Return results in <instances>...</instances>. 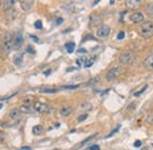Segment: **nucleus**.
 Returning <instances> with one entry per match:
<instances>
[{
  "mask_svg": "<svg viewBox=\"0 0 153 150\" xmlns=\"http://www.w3.org/2000/svg\"><path fill=\"white\" fill-rule=\"evenodd\" d=\"M120 74H121V69L118 68V66H114V68L110 69L108 72L106 74V79H107V80H113V79L117 78Z\"/></svg>",
  "mask_w": 153,
  "mask_h": 150,
  "instance_id": "nucleus-5",
  "label": "nucleus"
},
{
  "mask_svg": "<svg viewBox=\"0 0 153 150\" xmlns=\"http://www.w3.org/2000/svg\"><path fill=\"white\" fill-rule=\"evenodd\" d=\"M96 136H97V135H96V134H94V135H92V136H90V137H87V138H86L85 141H82V142L80 143V146H84L85 143H87V142H90V141H92V140H93V138H94Z\"/></svg>",
  "mask_w": 153,
  "mask_h": 150,
  "instance_id": "nucleus-25",
  "label": "nucleus"
},
{
  "mask_svg": "<svg viewBox=\"0 0 153 150\" xmlns=\"http://www.w3.org/2000/svg\"><path fill=\"white\" fill-rule=\"evenodd\" d=\"M32 110H34V109H33L31 105H25V104H22L19 108V111L22 113H28V112H31Z\"/></svg>",
  "mask_w": 153,
  "mask_h": 150,
  "instance_id": "nucleus-18",
  "label": "nucleus"
},
{
  "mask_svg": "<svg viewBox=\"0 0 153 150\" xmlns=\"http://www.w3.org/2000/svg\"><path fill=\"white\" fill-rule=\"evenodd\" d=\"M14 4H16V1H13V0H6V1L2 2V8L5 11H10V10L13 8Z\"/></svg>",
  "mask_w": 153,
  "mask_h": 150,
  "instance_id": "nucleus-12",
  "label": "nucleus"
},
{
  "mask_svg": "<svg viewBox=\"0 0 153 150\" xmlns=\"http://www.w3.org/2000/svg\"><path fill=\"white\" fill-rule=\"evenodd\" d=\"M34 26H36V28L40 30V28L42 27V22H41V20H37V21L34 22Z\"/></svg>",
  "mask_w": 153,
  "mask_h": 150,
  "instance_id": "nucleus-30",
  "label": "nucleus"
},
{
  "mask_svg": "<svg viewBox=\"0 0 153 150\" xmlns=\"http://www.w3.org/2000/svg\"><path fill=\"white\" fill-rule=\"evenodd\" d=\"M51 71H52V70H51V69H48V70H46V71L44 72V75H45V76H50V74H51Z\"/></svg>",
  "mask_w": 153,
  "mask_h": 150,
  "instance_id": "nucleus-38",
  "label": "nucleus"
},
{
  "mask_svg": "<svg viewBox=\"0 0 153 150\" xmlns=\"http://www.w3.org/2000/svg\"><path fill=\"white\" fill-rule=\"evenodd\" d=\"M143 64H144V66H145L146 69H149V70H153V53L146 57V58L144 59Z\"/></svg>",
  "mask_w": 153,
  "mask_h": 150,
  "instance_id": "nucleus-10",
  "label": "nucleus"
},
{
  "mask_svg": "<svg viewBox=\"0 0 153 150\" xmlns=\"http://www.w3.org/2000/svg\"><path fill=\"white\" fill-rule=\"evenodd\" d=\"M93 62H94V58H93V59H91V60H87V62H86V64H85L84 66H85V68H90V66H92V65H93Z\"/></svg>",
  "mask_w": 153,
  "mask_h": 150,
  "instance_id": "nucleus-31",
  "label": "nucleus"
},
{
  "mask_svg": "<svg viewBox=\"0 0 153 150\" xmlns=\"http://www.w3.org/2000/svg\"><path fill=\"white\" fill-rule=\"evenodd\" d=\"M140 146H141V141H135V142H134V147H135V148H138V147H140Z\"/></svg>",
  "mask_w": 153,
  "mask_h": 150,
  "instance_id": "nucleus-35",
  "label": "nucleus"
},
{
  "mask_svg": "<svg viewBox=\"0 0 153 150\" xmlns=\"http://www.w3.org/2000/svg\"><path fill=\"white\" fill-rule=\"evenodd\" d=\"M111 32V28L107 25H101L98 30H97V36L100 38H106Z\"/></svg>",
  "mask_w": 153,
  "mask_h": 150,
  "instance_id": "nucleus-6",
  "label": "nucleus"
},
{
  "mask_svg": "<svg viewBox=\"0 0 153 150\" xmlns=\"http://www.w3.org/2000/svg\"><path fill=\"white\" fill-rule=\"evenodd\" d=\"M134 106H135V102H133L130 106H127V110H128V111H130V110H132V109H134Z\"/></svg>",
  "mask_w": 153,
  "mask_h": 150,
  "instance_id": "nucleus-36",
  "label": "nucleus"
},
{
  "mask_svg": "<svg viewBox=\"0 0 153 150\" xmlns=\"http://www.w3.org/2000/svg\"><path fill=\"white\" fill-rule=\"evenodd\" d=\"M1 108H2V103H0V109H1Z\"/></svg>",
  "mask_w": 153,
  "mask_h": 150,
  "instance_id": "nucleus-43",
  "label": "nucleus"
},
{
  "mask_svg": "<svg viewBox=\"0 0 153 150\" xmlns=\"http://www.w3.org/2000/svg\"><path fill=\"white\" fill-rule=\"evenodd\" d=\"M79 109L81 110V111H90L91 109H92V105L90 104V103H87V102H85V103H82L80 106H79Z\"/></svg>",
  "mask_w": 153,
  "mask_h": 150,
  "instance_id": "nucleus-20",
  "label": "nucleus"
},
{
  "mask_svg": "<svg viewBox=\"0 0 153 150\" xmlns=\"http://www.w3.org/2000/svg\"><path fill=\"white\" fill-rule=\"evenodd\" d=\"M31 149H32L31 147H21L19 150H31Z\"/></svg>",
  "mask_w": 153,
  "mask_h": 150,
  "instance_id": "nucleus-39",
  "label": "nucleus"
},
{
  "mask_svg": "<svg viewBox=\"0 0 153 150\" xmlns=\"http://www.w3.org/2000/svg\"><path fill=\"white\" fill-rule=\"evenodd\" d=\"M146 123H147V124H151V125H153V115L147 116V118H146Z\"/></svg>",
  "mask_w": 153,
  "mask_h": 150,
  "instance_id": "nucleus-29",
  "label": "nucleus"
},
{
  "mask_svg": "<svg viewBox=\"0 0 153 150\" xmlns=\"http://www.w3.org/2000/svg\"><path fill=\"white\" fill-rule=\"evenodd\" d=\"M54 150H59V149H54Z\"/></svg>",
  "mask_w": 153,
  "mask_h": 150,
  "instance_id": "nucleus-45",
  "label": "nucleus"
},
{
  "mask_svg": "<svg viewBox=\"0 0 153 150\" xmlns=\"http://www.w3.org/2000/svg\"><path fill=\"white\" fill-rule=\"evenodd\" d=\"M79 88V85H66V86H62L61 89H76Z\"/></svg>",
  "mask_w": 153,
  "mask_h": 150,
  "instance_id": "nucleus-32",
  "label": "nucleus"
},
{
  "mask_svg": "<svg viewBox=\"0 0 153 150\" xmlns=\"http://www.w3.org/2000/svg\"><path fill=\"white\" fill-rule=\"evenodd\" d=\"M12 39H13V36L12 34H6L2 41H1V53L7 56L10 53V51L12 50Z\"/></svg>",
  "mask_w": 153,
  "mask_h": 150,
  "instance_id": "nucleus-2",
  "label": "nucleus"
},
{
  "mask_svg": "<svg viewBox=\"0 0 153 150\" xmlns=\"http://www.w3.org/2000/svg\"><path fill=\"white\" fill-rule=\"evenodd\" d=\"M126 6L128 7V8H138L139 6H140V1L139 0H128V1H126Z\"/></svg>",
  "mask_w": 153,
  "mask_h": 150,
  "instance_id": "nucleus-13",
  "label": "nucleus"
},
{
  "mask_svg": "<svg viewBox=\"0 0 153 150\" xmlns=\"http://www.w3.org/2000/svg\"><path fill=\"white\" fill-rule=\"evenodd\" d=\"M58 91H59V89H57V88H46V86H44V88L40 89L41 94H56Z\"/></svg>",
  "mask_w": 153,
  "mask_h": 150,
  "instance_id": "nucleus-14",
  "label": "nucleus"
},
{
  "mask_svg": "<svg viewBox=\"0 0 153 150\" xmlns=\"http://www.w3.org/2000/svg\"><path fill=\"white\" fill-rule=\"evenodd\" d=\"M42 131H44L42 125H34V127H33V129H32V132H33L34 135H37V136L41 135V134H42Z\"/></svg>",
  "mask_w": 153,
  "mask_h": 150,
  "instance_id": "nucleus-21",
  "label": "nucleus"
},
{
  "mask_svg": "<svg viewBox=\"0 0 153 150\" xmlns=\"http://www.w3.org/2000/svg\"><path fill=\"white\" fill-rule=\"evenodd\" d=\"M125 37V32H120V33H118V39H123V38Z\"/></svg>",
  "mask_w": 153,
  "mask_h": 150,
  "instance_id": "nucleus-34",
  "label": "nucleus"
},
{
  "mask_svg": "<svg viewBox=\"0 0 153 150\" xmlns=\"http://www.w3.org/2000/svg\"><path fill=\"white\" fill-rule=\"evenodd\" d=\"M146 89H147V85H144V86H143V88H141L139 91L134 92V96H137V97H138V96H140V94H141L143 92H144V91H145V90H146Z\"/></svg>",
  "mask_w": 153,
  "mask_h": 150,
  "instance_id": "nucleus-26",
  "label": "nucleus"
},
{
  "mask_svg": "<svg viewBox=\"0 0 153 150\" xmlns=\"http://www.w3.org/2000/svg\"><path fill=\"white\" fill-rule=\"evenodd\" d=\"M119 129H120V125H118V127L115 128L114 130H112V131L110 132V134H108V135L106 136V138H108V137H111V136H113V135H114L115 132H118V131H119Z\"/></svg>",
  "mask_w": 153,
  "mask_h": 150,
  "instance_id": "nucleus-27",
  "label": "nucleus"
},
{
  "mask_svg": "<svg viewBox=\"0 0 153 150\" xmlns=\"http://www.w3.org/2000/svg\"><path fill=\"white\" fill-rule=\"evenodd\" d=\"M22 60H24V53H18V55H16L14 58H13V62H14V64L17 66H20L22 64Z\"/></svg>",
  "mask_w": 153,
  "mask_h": 150,
  "instance_id": "nucleus-15",
  "label": "nucleus"
},
{
  "mask_svg": "<svg viewBox=\"0 0 153 150\" xmlns=\"http://www.w3.org/2000/svg\"><path fill=\"white\" fill-rule=\"evenodd\" d=\"M101 22H102V19H101V17H99V16L93 14V16L90 17V25H91V26H98V25H100Z\"/></svg>",
  "mask_w": 153,
  "mask_h": 150,
  "instance_id": "nucleus-11",
  "label": "nucleus"
},
{
  "mask_svg": "<svg viewBox=\"0 0 153 150\" xmlns=\"http://www.w3.org/2000/svg\"><path fill=\"white\" fill-rule=\"evenodd\" d=\"M86 62H87V58H86V57H81V58H78V59H76V64H78L79 66H81L82 64L85 65Z\"/></svg>",
  "mask_w": 153,
  "mask_h": 150,
  "instance_id": "nucleus-23",
  "label": "nucleus"
},
{
  "mask_svg": "<svg viewBox=\"0 0 153 150\" xmlns=\"http://www.w3.org/2000/svg\"><path fill=\"white\" fill-rule=\"evenodd\" d=\"M132 58H133V55H132L131 52H126V53H123V55L120 56V58H119V62H120V64L126 65V64L131 63Z\"/></svg>",
  "mask_w": 153,
  "mask_h": 150,
  "instance_id": "nucleus-9",
  "label": "nucleus"
},
{
  "mask_svg": "<svg viewBox=\"0 0 153 150\" xmlns=\"http://www.w3.org/2000/svg\"><path fill=\"white\" fill-rule=\"evenodd\" d=\"M87 150H100V147L97 146V144H94V146H91Z\"/></svg>",
  "mask_w": 153,
  "mask_h": 150,
  "instance_id": "nucleus-33",
  "label": "nucleus"
},
{
  "mask_svg": "<svg viewBox=\"0 0 153 150\" xmlns=\"http://www.w3.org/2000/svg\"><path fill=\"white\" fill-rule=\"evenodd\" d=\"M0 6H1V1H0Z\"/></svg>",
  "mask_w": 153,
  "mask_h": 150,
  "instance_id": "nucleus-44",
  "label": "nucleus"
},
{
  "mask_svg": "<svg viewBox=\"0 0 153 150\" xmlns=\"http://www.w3.org/2000/svg\"><path fill=\"white\" fill-rule=\"evenodd\" d=\"M144 14L141 13V12H134V13H132L131 14V17H130V19H131V21L132 22H134V24H140V22H143L144 21Z\"/></svg>",
  "mask_w": 153,
  "mask_h": 150,
  "instance_id": "nucleus-7",
  "label": "nucleus"
},
{
  "mask_svg": "<svg viewBox=\"0 0 153 150\" xmlns=\"http://www.w3.org/2000/svg\"><path fill=\"white\" fill-rule=\"evenodd\" d=\"M62 22V19H58L57 20V24H61Z\"/></svg>",
  "mask_w": 153,
  "mask_h": 150,
  "instance_id": "nucleus-42",
  "label": "nucleus"
},
{
  "mask_svg": "<svg viewBox=\"0 0 153 150\" xmlns=\"http://www.w3.org/2000/svg\"><path fill=\"white\" fill-rule=\"evenodd\" d=\"M27 51H28V52H32V53H36V51H34L31 46H28V47H27Z\"/></svg>",
  "mask_w": 153,
  "mask_h": 150,
  "instance_id": "nucleus-37",
  "label": "nucleus"
},
{
  "mask_svg": "<svg viewBox=\"0 0 153 150\" xmlns=\"http://www.w3.org/2000/svg\"><path fill=\"white\" fill-rule=\"evenodd\" d=\"M72 112H73V108H72L71 105H64V106H61L60 110H59V115H60L61 117H68Z\"/></svg>",
  "mask_w": 153,
  "mask_h": 150,
  "instance_id": "nucleus-8",
  "label": "nucleus"
},
{
  "mask_svg": "<svg viewBox=\"0 0 153 150\" xmlns=\"http://www.w3.org/2000/svg\"><path fill=\"white\" fill-rule=\"evenodd\" d=\"M33 100V97L32 96H27L24 98V104L25 105H31V102Z\"/></svg>",
  "mask_w": 153,
  "mask_h": 150,
  "instance_id": "nucleus-24",
  "label": "nucleus"
},
{
  "mask_svg": "<svg viewBox=\"0 0 153 150\" xmlns=\"http://www.w3.org/2000/svg\"><path fill=\"white\" fill-rule=\"evenodd\" d=\"M20 111L19 109H12L11 111H10V117L12 118V119H19L20 117Z\"/></svg>",
  "mask_w": 153,
  "mask_h": 150,
  "instance_id": "nucleus-17",
  "label": "nucleus"
},
{
  "mask_svg": "<svg viewBox=\"0 0 153 150\" xmlns=\"http://www.w3.org/2000/svg\"><path fill=\"white\" fill-rule=\"evenodd\" d=\"M145 10H146L147 16H149L150 18H153V6L152 5H147V6L145 7Z\"/></svg>",
  "mask_w": 153,
  "mask_h": 150,
  "instance_id": "nucleus-22",
  "label": "nucleus"
},
{
  "mask_svg": "<svg viewBox=\"0 0 153 150\" xmlns=\"http://www.w3.org/2000/svg\"><path fill=\"white\" fill-rule=\"evenodd\" d=\"M78 53H86V50H85V49H80V50L78 51Z\"/></svg>",
  "mask_w": 153,
  "mask_h": 150,
  "instance_id": "nucleus-41",
  "label": "nucleus"
},
{
  "mask_svg": "<svg viewBox=\"0 0 153 150\" xmlns=\"http://www.w3.org/2000/svg\"><path fill=\"white\" fill-rule=\"evenodd\" d=\"M86 118H87V113H84V115H80V116L76 118V121H78V122H82V121L86 119Z\"/></svg>",
  "mask_w": 153,
  "mask_h": 150,
  "instance_id": "nucleus-28",
  "label": "nucleus"
},
{
  "mask_svg": "<svg viewBox=\"0 0 153 150\" xmlns=\"http://www.w3.org/2000/svg\"><path fill=\"white\" fill-rule=\"evenodd\" d=\"M140 34L146 39H150L153 37V22L152 21H146L143 22L140 26Z\"/></svg>",
  "mask_w": 153,
  "mask_h": 150,
  "instance_id": "nucleus-1",
  "label": "nucleus"
},
{
  "mask_svg": "<svg viewBox=\"0 0 153 150\" xmlns=\"http://www.w3.org/2000/svg\"><path fill=\"white\" fill-rule=\"evenodd\" d=\"M74 47H76V44L74 43H66L65 44V49H66V51L68 52V53H72L73 51H74Z\"/></svg>",
  "mask_w": 153,
  "mask_h": 150,
  "instance_id": "nucleus-19",
  "label": "nucleus"
},
{
  "mask_svg": "<svg viewBox=\"0 0 153 150\" xmlns=\"http://www.w3.org/2000/svg\"><path fill=\"white\" fill-rule=\"evenodd\" d=\"M30 37H31V39H33V40H34V41H39V39L37 37H36V36H33V34H31V36H30Z\"/></svg>",
  "mask_w": 153,
  "mask_h": 150,
  "instance_id": "nucleus-40",
  "label": "nucleus"
},
{
  "mask_svg": "<svg viewBox=\"0 0 153 150\" xmlns=\"http://www.w3.org/2000/svg\"><path fill=\"white\" fill-rule=\"evenodd\" d=\"M24 41V37L21 32H17L16 34H13V39H12V50H19L22 45Z\"/></svg>",
  "mask_w": 153,
  "mask_h": 150,
  "instance_id": "nucleus-4",
  "label": "nucleus"
},
{
  "mask_svg": "<svg viewBox=\"0 0 153 150\" xmlns=\"http://www.w3.org/2000/svg\"><path fill=\"white\" fill-rule=\"evenodd\" d=\"M33 109L40 113H47V112H52V108H50L47 104L45 103H41V102H34L33 104Z\"/></svg>",
  "mask_w": 153,
  "mask_h": 150,
  "instance_id": "nucleus-3",
  "label": "nucleus"
},
{
  "mask_svg": "<svg viewBox=\"0 0 153 150\" xmlns=\"http://www.w3.org/2000/svg\"><path fill=\"white\" fill-rule=\"evenodd\" d=\"M32 5H33V1H20V6H21V8H22L24 11L31 10Z\"/></svg>",
  "mask_w": 153,
  "mask_h": 150,
  "instance_id": "nucleus-16",
  "label": "nucleus"
}]
</instances>
